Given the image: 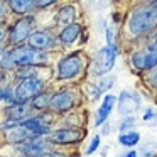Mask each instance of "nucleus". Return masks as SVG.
<instances>
[{
    "mask_svg": "<svg viewBox=\"0 0 157 157\" xmlns=\"http://www.w3.org/2000/svg\"><path fill=\"white\" fill-rule=\"evenodd\" d=\"M157 22V4H152L149 7H142L132 15L130 19V31L132 34H144L150 31Z\"/></svg>",
    "mask_w": 157,
    "mask_h": 157,
    "instance_id": "1",
    "label": "nucleus"
},
{
    "mask_svg": "<svg viewBox=\"0 0 157 157\" xmlns=\"http://www.w3.org/2000/svg\"><path fill=\"white\" fill-rule=\"evenodd\" d=\"M10 58L14 61L15 66H36V64H42L46 63V56L42 52H39L37 49L29 48H15L14 51H10Z\"/></svg>",
    "mask_w": 157,
    "mask_h": 157,
    "instance_id": "2",
    "label": "nucleus"
},
{
    "mask_svg": "<svg viewBox=\"0 0 157 157\" xmlns=\"http://www.w3.org/2000/svg\"><path fill=\"white\" fill-rule=\"evenodd\" d=\"M42 86H44V83H42L39 78H34V76L25 78L24 81H21V85L15 88V91H14V101L15 103H25V101H29V100H32L39 91H41Z\"/></svg>",
    "mask_w": 157,
    "mask_h": 157,
    "instance_id": "3",
    "label": "nucleus"
},
{
    "mask_svg": "<svg viewBox=\"0 0 157 157\" xmlns=\"http://www.w3.org/2000/svg\"><path fill=\"white\" fill-rule=\"evenodd\" d=\"M83 68V61L79 58V54H69L66 56L64 59H61L58 66V78L59 79H69V78H75Z\"/></svg>",
    "mask_w": 157,
    "mask_h": 157,
    "instance_id": "4",
    "label": "nucleus"
},
{
    "mask_svg": "<svg viewBox=\"0 0 157 157\" xmlns=\"http://www.w3.org/2000/svg\"><path fill=\"white\" fill-rule=\"evenodd\" d=\"M115 58H117V48L106 46L96 56V64H95V73L96 75H106L110 69L115 64Z\"/></svg>",
    "mask_w": 157,
    "mask_h": 157,
    "instance_id": "5",
    "label": "nucleus"
},
{
    "mask_svg": "<svg viewBox=\"0 0 157 157\" xmlns=\"http://www.w3.org/2000/svg\"><path fill=\"white\" fill-rule=\"evenodd\" d=\"M32 24H34V19L29 15V17H24L21 19V21L17 22V24L12 27L10 31V36H9V41H10V44H21V42H24L25 39L31 36V31H32Z\"/></svg>",
    "mask_w": 157,
    "mask_h": 157,
    "instance_id": "6",
    "label": "nucleus"
},
{
    "mask_svg": "<svg viewBox=\"0 0 157 157\" xmlns=\"http://www.w3.org/2000/svg\"><path fill=\"white\" fill-rule=\"evenodd\" d=\"M49 149V144L46 139H41V137H32V139H27L25 144L22 145V152L27 157H42Z\"/></svg>",
    "mask_w": 157,
    "mask_h": 157,
    "instance_id": "7",
    "label": "nucleus"
},
{
    "mask_svg": "<svg viewBox=\"0 0 157 157\" xmlns=\"http://www.w3.org/2000/svg\"><path fill=\"white\" fill-rule=\"evenodd\" d=\"M81 139H83V132L68 128V130H56V132H52L51 135L48 137V142H52V144H73V142H78V140H81Z\"/></svg>",
    "mask_w": 157,
    "mask_h": 157,
    "instance_id": "8",
    "label": "nucleus"
},
{
    "mask_svg": "<svg viewBox=\"0 0 157 157\" xmlns=\"http://www.w3.org/2000/svg\"><path fill=\"white\" fill-rule=\"evenodd\" d=\"M49 105L56 110V112H68L69 108H73L75 105V95L68 90H63V91L56 93L51 98V103Z\"/></svg>",
    "mask_w": 157,
    "mask_h": 157,
    "instance_id": "9",
    "label": "nucleus"
},
{
    "mask_svg": "<svg viewBox=\"0 0 157 157\" xmlns=\"http://www.w3.org/2000/svg\"><path fill=\"white\" fill-rule=\"evenodd\" d=\"M140 105V98L135 95V93L130 91H123L120 95L118 100V112L123 113V115H128V113H133Z\"/></svg>",
    "mask_w": 157,
    "mask_h": 157,
    "instance_id": "10",
    "label": "nucleus"
},
{
    "mask_svg": "<svg viewBox=\"0 0 157 157\" xmlns=\"http://www.w3.org/2000/svg\"><path fill=\"white\" fill-rule=\"evenodd\" d=\"M52 42H54V39H52V36L49 34V32L39 31V32H32V34L29 36V46H31L32 49H37V51L51 48Z\"/></svg>",
    "mask_w": 157,
    "mask_h": 157,
    "instance_id": "11",
    "label": "nucleus"
},
{
    "mask_svg": "<svg viewBox=\"0 0 157 157\" xmlns=\"http://www.w3.org/2000/svg\"><path fill=\"white\" fill-rule=\"evenodd\" d=\"M21 125L24 127V128H27L29 132H31L32 135H36V137H41V135H46V133H49V125L46 123V120L39 118V117H36V118H27V120H24Z\"/></svg>",
    "mask_w": 157,
    "mask_h": 157,
    "instance_id": "12",
    "label": "nucleus"
},
{
    "mask_svg": "<svg viewBox=\"0 0 157 157\" xmlns=\"http://www.w3.org/2000/svg\"><path fill=\"white\" fill-rule=\"evenodd\" d=\"M113 105H115V96L106 95L105 100H103V103H101V106H100V110H98V115H96V125H101V123L108 118V115L113 110Z\"/></svg>",
    "mask_w": 157,
    "mask_h": 157,
    "instance_id": "13",
    "label": "nucleus"
},
{
    "mask_svg": "<svg viewBox=\"0 0 157 157\" xmlns=\"http://www.w3.org/2000/svg\"><path fill=\"white\" fill-rule=\"evenodd\" d=\"M79 31H81V27H79L78 24H68L64 29H63L61 36H59V39H61L63 44H71V42L76 41V37H78Z\"/></svg>",
    "mask_w": 157,
    "mask_h": 157,
    "instance_id": "14",
    "label": "nucleus"
},
{
    "mask_svg": "<svg viewBox=\"0 0 157 157\" xmlns=\"http://www.w3.org/2000/svg\"><path fill=\"white\" fill-rule=\"evenodd\" d=\"M27 113H29V110L24 103H15V106H10L7 110V117L10 122H21L22 118L27 117Z\"/></svg>",
    "mask_w": 157,
    "mask_h": 157,
    "instance_id": "15",
    "label": "nucleus"
},
{
    "mask_svg": "<svg viewBox=\"0 0 157 157\" xmlns=\"http://www.w3.org/2000/svg\"><path fill=\"white\" fill-rule=\"evenodd\" d=\"M75 17H76V9L73 7V5H66V7H63L61 10L58 12L56 22H58V24H73Z\"/></svg>",
    "mask_w": 157,
    "mask_h": 157,
    "instance_id": "16",
    "label": "nucleus"
},
{
    "mask_svg": "<svg viewBox=\"0 0 157 157\" xmlns=\"http://www.w3.org/2000/svg\"><path fill=\"white\" fill-rule=\"evenodd\" d=\"M27 139H31V132L22 125H14V128L9 130V140L10 142H25Z\"/></svg>",
    "mask_w": 157,
    "mask_h": 157,
    "instance_id": "17",
    "label": "nucleus"
},
{
    "mask_svg": "<svg viewBox=\"0 0 157 157\" xmlns=\"http://www.w3.org/2000/svg\"><path fill=\"white\" fill-rule=\"evenodd\" d=\"M9 4H10L12 10H14L15 14H19V15L29 12V9L34 5L32 4V0H9Z\"/></svg>",
    "mask_w": 157,
    "mask_h": 157,
    "instance_id": "18",
    "label": "nucleus"
},
{
    "mask_svg": "<svg viewBox=\"0 0 157 157\" xmlns=\"http://www.w3.org/2000/svg\"><path fill=\"white\" fill-rule=\"evenodd\" d=\"M139 140H140V135L137 132H127V133H122V135L118 137V142L122 144V145H125V147L137 145Z\"/></svg>",
    "mask_w": 157,
    "mask_h": 157,
    "instance_id": "19",
    "label": "nucleus"
},
{
    "mask_svg": "<svg viewBox=\"0 0 157 157\" xmlns=\"http://www.w3.org/2000/svg\"><path fill=\"white\" fill-rule=\"evenodd\" d=\"M157 64V46H152L147 54H144V69H150Z\"/></svg>",
    "mask_w": 157,
    "mask_h": 157,
    "instance_id": "20",
    "label": "nucleus"
},
{
    "mask_svg": "<svg viewBox=\"0 0 157 157\" xmlns=\"http://www.w3.org/2000/svg\"><path fill=\"white\" fill-rule=\"evenodd\" d=\"M51 103V96L49 95H46V93H42V95H36L34 98H32V108H36V110H44L46 106Z\"/></svg>",
    "mask_w": 157,
    "mask_h": 157,
    "instance_id": "21",
    "label": "nucleus"
},
{
    "mask_svg": "<svg viewBox=\"0 0 157 157\" xmlns=\"http://www.w3.org/2000/svg\"><path fill=\"white\" fill-rule=\"evenodd\" d=\"M0 66H2V69H12V68H15L14 61H12V58H10V52H5V54H2Z\"/></svg>",
    "mask_w": 157,
    "mask_h": 157,
    "instance_id": "22",
    "label": "nucleus"
},
{
    "mask_svg": "<svg viewBox=\"0 0 157 157\" xmlns=\"http://www.w3.org/2000/svg\"><path fill=\"white\" fill-rule=\"evenodd\" d=\"M133 125H135V118H133V117H128V118H125L122 123H120V130H122V132H125V130L132 128Z\"/></svg>",
    "mask_w": 157,
    "mask_h": 157,
    "instance_id": "23",
    "label": "nucleus"
},
{
    "mask_svg": "<svg viewBox=\"0 0 157 157\" xmlns=\"http://www.w3.org/2000/svg\"><path fill=\"white\" fill-rule=\"evenodd\" d=\"M9 14V5L5 0H0V21H5V17H7Z\"/></svg>",
    "mask_w": 157,
    "mask_h": 157,
    "instance_id": "24",
    "label": "nucleus"
},
{
    "mask_svg": "<svg viewBox=\"0 0 157 157\" xmlns=\"http://www.w3.org/2000/svg\"><path fill=\"white\" fill-rule=\"evenodd\" d=\"M113 81H115V78H113V76H110L108 79H103V81H101V85L98 86V90H100V91H105L106 88H110V86L113 85Z\"/></svg>",
    "mask_w": 157,
    "mask_h": 157,
    "instance_id": "25",
    "label": "nucleus"
},
{
    "mask_svg": "<svg viewBox=\"0 0 157 157\" xmlns=\"http://www.w3.org/2000/svg\"><path fill=\"white\" fill-rule=\"evenodd\" d=\"M56 0H32V4L36 7H48V5H52Z\"/></svg>",
    "mask_w": 157,
    "mask_h": 157,
    "instance_id": "26",
    "label": "nucleus"
},
{
    "mask_svg": "<svg viewBox=\"0 0 157 157\" xmlns=\"http://www.w3.org/2000/svg\"><path fill=\"white\" fill-rule=\"evenodd\" d=\"M98 145H100V137H95V139L91 140V144H90V147H88V154H93L98 149Z\"/></svg>",
    "mask_w": 157,
    "mask_h": 157,
    "instance_id": "27",
    "label": "nucleus"
},
{
    "mask_svg": "<svg viewBox=\"0 0 157 157\" xmlns=\"http://www.w3.org/2000/svg\"><path fill=\"white\" fill-rule=\"evenodd\" d=\"M10 91L9 90H0V100H7V98H10Z\"/></svg>",
    "mask_w": 157,
    "mask_h": 157,
    "instance_id": "28",
    "label": "nucleus"
},
{
    "mask_svg": "<svg viewBox=\"0 0 157 157\" xmlns=\"http://www.w3.org/2000/svg\"><path fill=\"white\" fill-rule=\"evenodd\" d=\"M150 81H152L154 86H157V69L152 73V76H150Z\"/></svg>",
    "mask_w": 157,
    "mask_h": 157,
    "instance_id": "29",
    "label": "nucleus"
},
{
    "mask_svg": "<svg viewBox=\"0 0 157 157\" xmlns=\"http://www.w3.org/2000/svg\"><path fill=\"white\" fill-rule=\"evenodd\" d=\"M42 157H66V155H63V154H59V152H51V154H46V155H42Z\"/></svg>",
    "mask_w": 157,
    "mask_h": 157,
    "instance_id": "30",
    "label": "nucleus"
},
{
    "mask_svg": "<svg viewBox=\"0 0 157 157\" xmlns=\"http://www.w3.org/2000/svg\"><path fill=\"white\" fill-rule=\"evenodd\" d=\"M154 117H155V115H154V112H152V110H149V112L144 115V120H150V118H154Z\"/></svg>",
    "mask_w": 157,
    "mask_h": 157,
    "instance_id": "31",
    "label": "nucleus"
},
{
    "mask_svg": "<svg viewBox=\"0 0 157 157\" xmlns=\"http://www.w3.org/2000/svg\"><path fill=\"white\" fill-rule=\"evenodd\" d=\"M125 157H139V155H137V154H135V152H133V150H132V152H128V154H127Z\"/></svg>",
    "mask_w": 157,
    "mask_h": 157,
    "instance_id": "32",
    "label": "nucleus"
},
{
    "mask_svg": "<svg viewBox=\"0 0 157 157\" xmlns=\"http://www.w3.org/2000/svg\"><path fill=\"white\" fill-rule=\"evenodd\" d=\"M2 37H4V29L0 27V41H2Z\"/></svg>",
    "mask_w": 157,
    "mask_h": 157,
    "instance_id": "33",
    "label": "nucleus"
},
{
    "mask_svg": "<svg viewBox=\"0 0 157 157\" xmlns=\"http://www.w3.org/2000/svg\"><path fill=\"white\" fill-rule=\"evenodd\" d=\"M152 46H157V34H155V37H154V44Z\"/></svg>",
    "mask_w": 157,
    "mask_h": 157,
    "instance_id": "34",
    "label": "nucleus"
},
{
    "mask_svg": "<svg viewBox=\"0 0 157 157\" xmlns=\"http://www.w3.org/2000/svg\"><path fill=\"white\" fill-rule=\"evenodd\" d=\"M2 54H4V48L0 46V58H2Z\"/></svg>",
    "mask_w": 157,
    "mask_h": 157,
    "instance_id": "35",
    "label": "nucleus"
},
{
    "mask_svg": "<svg viewBox=\"0 0 157 157\" xmlns=\"http://www.w3.org/2000/svg\"><path fill=\"white\" fill-rule=\"evenodd\" d=\"M2 78H4V75H2V73H0V81H2Z\"/></svg>",
    "mask_w": 157,
    "mask_h": 157,
    "instance_id": "36",
    "label": "nucleus"
},
{
    "mask_svg": "<svg viewBox=\"0 0 157 157\" xmlns=\"http://www.w3.org/2000/svg\"><path fill=\"white\" fill-rule=\"evenodd\" d=\"M150 2H154V4H157V0H150Z\"/></svg>",
    "mask_w": 157,
    "mask_h": 157,
    "instance_id": "37",
    "label": "nucleus"
},
{
    "mask_svg": "<svg viewBox=\"0 0 157 157\" xmlns=\"http://www.w3.org/2000/svg\"><path fill=\"white\" fill-rule=\"evenodd\" d=\"M25 157H27V155H25Z\"/></svg>",
    "mask_w": 157,
    "mask_h": 157,
    "instance_id": "38",
    "label": "nucleus"
}]
</instances>
